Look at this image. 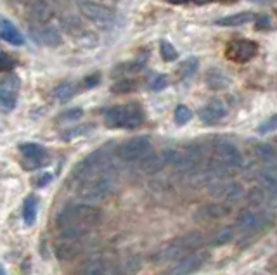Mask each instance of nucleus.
I'll list each match as a JSON object with an SVG mask.
<instances>
[{
    "instance_id": "f257e3e1",
    "label": "nucleus",
    "mask_w": 277,
    "mask_h": 275,
    "mask_svg": "<svg viewBox=\"0 0 277 275\" xmlns=\"http://www.w3.org/2000/svg\"><path fill=\"white\" fill-rule=\"evenodd\" d=\"M205 244V237L201 232H191L185 236L178 237V239L172 241L167 247L156 251V254L151 256V260L156 263H167V261H178L182 258L189 256V254L199 251Z\"/></svg>"
},
{
    "instance_id": "f03ea898",
    "label": "nucleus",
    "mask_w": 277,
    "mask_h": 275,
    "mask_svg": "<svg viewBox=\"0 0 277 275\" xmlns=\"http://www.w3.org/2000/svg\"><path fill=\"white\" fill-rule=\"evenodd\" d=\"M101 218V209H97L92 205H78V206H71V208H64L63 211L57 215L56 223L59 227H71V225H78V227H90V225H99Z\"/></svg>"
},
{
    "instance_id": "7ed1b4c3",
    "label": "nucleus",
    "mask_w": 277,
    "mask_h": 275,
    "mask_svg": "<svg viewBox=\"0 0 277 275\" xmlns=\"http://www.w3.org/2000/svg\"><path fill=\"white\" fill-rule=\"evenodd\" d=\"M104 121L109 128H137L144 123V113L137 104H121L104 113Z\"/></svg>"
},
{
    "instance_id": "20e7f679",
    "label": "nucleus",
    "mask_w": 277,
    "mask_h": 275,
    "mask_svg": "<svg viewBox=\"0 0 277 275\" xmlns=\"http://www.w3.org/2000/svg\"><path fill=\"white\" fill-rule=\"evenodd\" d=\"M116 185V178L111 172H106L103 175H97L94 178L83 182L82 189H80V196L87 205L92 203H103L111 196Z\"/></svg>"
},
{
    "instance_id": "39448f33",
    "label": "nucleus",
    "mask_w": 277,
    "mask_h": 275,
    "mask_svg": "<svg viewBox=\"0 0 277 275\" xmlns=\"http://www.w3.org/2000/svg\"><path fill=\"white\" fill-rule=\"evenodd\" d=\"M109 168H111L109 156L104 151H96L87 156V158H83L82 161L75 166L73 176L82 180V182H87V180L94 178V176L109 172Z\"/></svg>"
},
{
    "instance_id": "423d86ee",
    "label": "nucleus",
    "mask_w": 277,
    "mask_h": 275,
    "mask_svg": "<svg viewBox=\"0 0 277 275\" xmlns=\"http://www.w3.org/2000/svg\"><path fill=\"white\" fill-rule=\"evenodd\" d=\"M213 151H215V159L225 165L229 170L241 168L242 166V154L238 149L234 142L227 140V138H217L213 142Z\"/></svg>"
},
{
    "instance_id": "0eeeda50",
    "label": "nucleus",
    "mask_w": 277,
    "mask_h": 275,
    "mask_svg": "<svg viewBox=\"0 0 277 275\" xmlns=\"http://www.w3.org/2000/svg\"><path fill=\"white\" fill-rule=\"evenodd\" d=\"M201 161H203V151L199 149V145L191 144V145H185L182 151L175 152V159L172 163V166L180 173H189L192 170L199 168Z\"/></svg>"
},
{
    "instance_id": "6e6552de",
    "label": "nucleus",
    "mask_w": 277,
    "mask_h": 275,
    "mask_svg": "<svg viewBox=\"0 0 277 275\" xmlns=\"http://www.w3.org/2000/svg\"><path fill=\"white\" fill-rule=\"evenodd\" d=\"M80 12L101 28H109L114 23V12L103 4H96V2H89V0L80 2Z\"/></svg>"
},
{
    "instance_id": "1a4fd4ad",
    "label": "nucleus",
    "mask_w": 277,
    "mask_h": 275,
    "mask_svg": "<svg viewBox=\"0 0 277 275\" xmlns=\"http://www.w3.org/2000/svg\"><path fill=\"white\" fill-rule=\"evenodd\" d=\"M151 151V140L147 137H134L130 140H127L125 144L120 145L118 149V156L123 161L134 163L138 158H142L144 154Z\"/></svg>"
},
{
    "instance_id": "9d476101",
    "label": "nucleus",
    "mask_w": 277,
    "mask_h": 275,
    "mask_svg": "<svg viewBox=\"0 0 277 275\" xmlns=\"http://www.w3.org/2000/svg\"><path fill=\"white\" fill-rule=\"evenodd\" d=\"M208 191H210V194L215 199H220L224 203H234L238 199H241L242 194H244L242 185H239L238 182H229V180L211 183L210 187H208Z\"/></svg>"
},
{
    "instance_id": "9b49d317",
    "label": "nucleus",
    "mask_w": 277,
    "mask_h": 275,
    "mask_svg": "<svg viewBox=\"0 0 277 275\" xmlns=\"http://www.w3.org/2000/svg\"><path fill=\"white\" fill-rule=\"evenodd\" d=\"M206 260H208V253L206 251H196V253L178 260V263L175 267H172L165 275H191L196 270H199L205 265Z\"/></svg>"
},
{
    "instance_id": "f8f14e48",
    "label": "nucleus",
    "mask_w": 277,
    "mask_h": 275,
    "mask_svg": "<svg viewBox=\"0 0 277 275\" xmlns=\"http://www.w3.org/2000/svg\"><path fill=\"white\" fill-rule=\"evenodd\" d=\"M258 45L249 40H234L227 47V57L234 63H248L256 56Z\"/></svg>"
},
{
    "instance_id": "ddd939ff",
    "label": "nucleus",
    "mask_w": 277,
    "mask_h": 275,
    "mask_svg": "<svg viewBox=\"0 0 277 275\" xmlns=\"http://www.w3.org/2000/svg\"><path fill=\"white\" fill-rule=\"evenodd\" d=\"M19 151H21L23 159H25L28 170H36L49 161L47 152L43 151V147L38 144H23V145H19Z\"/></svg>"
},
{
    "instance_id": "4468645a",
    "label": "nucleus",
    "mask_w": 277,
    "mask_h": 275,
    "mask_svg": "<svg viewBox=\"0 0 277 275\" xmlns=\"http://www.w3.org/2000/svg\"><path fill=\"white\" fill-rule=\"evenodd\" d=\"M167 166L163 152H147L142 158L137 159V168L138 172L146 173V175H154V173H160L161 170Z\"/></svg>"
},
{
    "instance_id": "2eb2a0df",
    "label": "nucleus",
    "mask_w": 277,
    "mask_h": 275,
    "mask_svg": "<svg viewBox=\"0 0 277 275\" xmlns=\"http://www.w3.org/2000/svg\"><path fill=\"white\" fill-rule=\"evenodd\" d=\"M225 114H227V107H225V104L218 99L210 101L206 106H203L201 109H199V118L208 125H213V123H217V121H220Z\"/></svg>"
},
{
    "instance_id": "dca6fc26",
    "label": "nucleus",
    "mask_w": 277,
    "mask_h": 275,
    "mask_svg": "<svg viewBox=\"0 0 277 275\" xmlns=\"http://www.w3.org/2000/svg\"><path fill=\"white\" fill-rule=\"evenodd\" d=\"M82 253V242L80 239H57L56 242V256L63 261H69Z\"/></svg>"
},
{
    "instance_id": "f3484780",
    "label": "nucleus",
    "mask_w": 277,
    "mask_h": 275,
    "mask_svg": "<svg viewBox=\"0 0 277 275\" xmlns=\"http://www.w3.org/2000/svg\"><path fill=\"white\" fill-rule=\"evenodd\" d=\"M231 213V208L227 205H220V203H215V205H206L203 208H199L194 215V220H203V222H208V220H220L224 216H227Z\"/></svg>"
},
{
    "instance_id": "a211bd4d",
    "label": "nucleus",
    "mask_w": 277,
    "mask_h": 275,
    "mask_svg": "<svg viewBox=\"0 0 277 275\" xmlns=\"http://www.w3.org/2000/svg\"><path fill=\"white\" fill-rule=\"evenodd\" d=\"M76 275H118L116 265H109L104 260H90L82 265Z\"/></svg>"
},
{
    "instance_id": "6ab92c4d",
    "label": "nucleus",
    "mask_w": 277,
    "mask_h": 275,
    "mask_svg": "<svg viewBox=\"0 0 277 275\" xmlns=\"http://www.w3.org/2000/svg\"><path fill=\"white\" fill-rule=\"evenodd\" d=\"M189 175V182H191L192 187H210L211 183H215V176L213 173L210 172V168H196L192 170V172L187 173Z\"/></svg>"
},
{
    "instance_id": "aec40b11",
    "label": "nucleus",
    "mask_w": 277,
    "mask_h": 275,
    "mask_svg": "<svg viewBox=\"0 0 277 275\" xmlns=\"http://www.w3.org/2000/svg\"><path fill=\"white\" fill-rule=\"evenodd\" d=\"M33 38L38 43H43V45H47V47H57L63 42L59 32H57L56 28H52V26H43L42 30L33 32Z\"/></svg>"
},
{
    "instance_id": "412c9836",
    "label": "nucleus",
    "mask_w": 277,
    "mask_h": 275,
    "mask_svg": "<svg viewBox=\"0 0 277 275\" xmlns=\"http://www.w3.org/2000/svg\"><path fill=\"white\" fill-rule=\"evenodd\" d=\"M0 38L12 43V45H23L25 43V38L19 33V30L9 19H0Z\"/></svg>"
},
{
    "instance_id": "4be33fe9",
    "label": "nucleus",
    "mask_w": 277,
    "mask_h": 275,
    "mask_svg": "<svg viewBox=\"0 0 277 275\" xmlns=\"http://www.w3.org/2000/svg\"><path fill=\"white\" fill-rule=\"evenodd\" d=\"M16 88L18 87L7 83H4V87L0 88V111L11 113L16 107Z\"/></svg>"
},
{
    "instance_id": "5701e85b",
    "label": "nucleus",
    "mask_w": 277,
    "mask_h": 275,
    "mask_svg": "<svg viewBox=\"0 0 277 275\" xmlns=\"http://www.w3.org/2000/svg\"><path fill=\"white\" fill-rule=\"evenodd\" d=\"M238 227L242 230V232H253L260 227V218L253 209H244L241 211L238 218Z\"/></svg>"
},
{
    "instance_id": "b1692460",
    "label": "nucleus",
    "mask_w": 277,
    "mask_h": 275,
    "mask_svg": "<svg viewBox=\"0 0 277 275\" xmlns=\"http://www.w3.org/2000/svg\"><path fill=\"white\" fill-rule=\"evenodd\" d=\"M258 180H260V183H262L263 187H265L263 191L270 192V198H274V196H276V187H277L276 170H274L272 166H265V168L260 172Z\"/></svg>"
},
{
    "instance_id": "393cba45",
    "label": "nucleus",
    "mask_w": 277,
    "mask_h": 275,
    "mask_svg": "<svg viewBox=\"0 0 277 275\" xmlns=\"http://www.w3.org/2000/svg\"><path fill=\"white\" fill-rule=\"evenodd\" d=\"M206 85L210 88H213V90H224V88H227L231 85V80L222 71L211 69L210 73L206 74Z\"/></svg>"
},
{
    "instance_id": "a878e982",
    "label": "nucleus",
    "mask_w": 277,
    "mask_h": 275,
    "mask_svg": "<svg viewBox=\"0 0 277 275\" xmlns=\"http://www.w3.org/2000/svg\"><path fill=\"white\" fill-rule=\"evenodd\" d=\"M251 12H238V14L227 16V18H222L217 21L218 26H225V28H234V26H242L248 21H251Z\"/></svg>"
},
{
    "instance_id": "bb28decb",
    "label": "nucleus",
    "mask_w": 277,
    "mask_h": 275,
    "mask_svg": "<svg viewBox=\"0 0 277 275\" xmlns=\"http://www.w3.org/2000/svg\"><path fill=\"white\" fill-rule=\"evenodd\" d=\"M140 270V261L137 256H130L123 260L120 265H116V274L118 275H135Z\"/></svg>"
},
{
    "instance_id": "cd10ccee",
    "label": "nucleus",
    "mask_w": 277,
    "mask_h": 275,
    "mask_svg": "<svg viewBox=\"0 0 277 275\" xmlns=\"http://www.w3.org/2000/svg\"><path fill=\"white\" fill-rule=\"evenodd\" d=\"M76 94V87L73 83H61L54 88V97L59 103H68L69 99H73Z\"/></svg>"
},
{
    "instance_id": "c85d7f7f",
    "label": "nucleus",
    "mask_w": 277,
    "mask_h": 275,
    "mask_svg": "<svg viewBox=\"0 0 277 275\" xmlns=\"http://www.w3.org/2000/svg\"><path fill=\"white\" fill-rule=\"evenodd\" d=\"M36 201L35 196H30V198L25 199V208H23V218H25L26 225H33L36 220Z\"/></svg>"
},
{
    "instance_id": "c756f323",
    "label": "nucleus",
    "mask_w": 277,
    "mask_h": 275,
    "mask_svg": "<svg viewBox=\"0 0 277 275\" xmlns=\"http://www.w3.org/2000/svg\"><path fill=\"white\" fill-rule=\"evenodd\" d=\"M255 156L262 163H265V166H267V165H270V163H274V159H276V149L270 144H258V145H255Z\"/></svg>"
},
{
    "instance_id": "7c9ffc66",
    "label": "nucleus",
    "mask_w": 277,
    "mask_h": 275,
    "mask_svg": "<svg viewBox=\"0 0 277 275\" xmlns=\"http://www.w3.org/2000/svg\"><path fill=\"white\" fill-rule=\"evenodd\" d=\"M232 237H234V230H232L231 227H224V229H220L213 237H211L210 244L211 246H224V244L231 242Z\"/></svg>"
},
{
    "instance_id": "2f4dec72",
    "label": "nucleus",
    "mask_w": 277,
    "mask_h": 275,
    "mask_svg": "<svg viewBox=\"0 0 277 275\" xmlns=\"http://www.w3.org/2000/svg\"><path fill=\"white\" fill-rule=\"evenodd\" d=\"M246 199H248V205L251 206V208H258V206H262L263 203L267 201V192L263 191L262 187H253L251 191L248 192Z\"/></svg>"
},
{
    "instance_id": "473e14b6",
    "label": "nucleus",
    "mask_w": 277,
    "mask_h": 275,
    "mask_svg": "<svg viewBox=\"0 0 277 275\" xmlns=\"http://www.w3.org/2000/svg\"><path fill=\"white\" fill-rule=\"evenodd\" d=\"M32 16L38 23H45L47 19L52 16V12H50V9L47 7L45 2H36V4L33 5V9H32Z\"/></svg>"
},
{
    "instance_id": "72a5a7b5",
    "label": "nucleus",
    "mask_w": 277,
    "mask_h": 275,
    "mask_svg": "<svg viewBox=\"0 0 277 275\" xmlns=\"http://www.w3.org/2000/svg\"><path fill=\"white\" fill-rule=\"evenodd\" d=\"M160 52H161V57H163L167 63H173V61L178 57L175 47L172 45L170 42H167V40H163V42L160 43Z\"/></svg>"
},
{
    "instance_id": "f704fd0d",
    "label": "nucleus",
    "mask_w": 277,
    "mask_h": 275,
    "mask_svg": "<svg viewBox=\"0 0 277 275\" xmlns=\"http://www.w3.org/2000/svg\"><path fill=\"white\" fill-rule=\"evenodd\" d=\"M196 69H198V59H196V57H189V59H185L184 63H182L180 69H178V74H180L182 78H187V76H191V74H194Z\"/></svg>"
},
{
    "instance_id": "c9c22d12",
    "label": "nucleus",
    "mask_w": 277,
    "mask_h": 275,
    "mask_svg": "<svg viewBox=\"0 0 277 275\" xmlns=\"http://www.w3.org/2000/svg\"><path fill=\"white\" fill-rule=\"evenodd\" d=\"M135 90V81L134 80H120L111 87V92L114 94H130V92Z\"/></svg>"
},
{
    "instance_id": "e433bc0d",
    "label": "nucleus",
    "mask_w": 277,
    "mask_h": 275,
    "mask_svg": "<svg viewBox=\"0 0 277 275\" xmlns=\"http://www.w3.org/2000/svg\"><path fill=\"white\" fill-rule=\"evenodd\" d=\"M173 118H175V123H177V125H185V123H189V121H191L192 113H191V109H189L187 106H177Z\"/></svg>"
},
{
    "instance_id": "4c0bfd02",
    "label": "nucleus",
    "mask_w": 277,
    "mask_h": 275,
    "mask_svg": "<svg viewBox=\"0 0 277 275\" xmlns=\"http://www.w3.org/2000/svg\"><path fill=\"white\" fill-rule=\"evenodd\" d=\"M167 85H168V78L165 76V74H156V76H153V78H151V81H149V88H151V90H154V92L163 90Z\"/></svg>"
},
{
    "instance_id": "58836bf2",
    "label": "nucleus",
    "mask_w": 277,
    "mask_h": 275,
    "mask_svg": "<svg viewBox=\"0 0 277 275\" xmlns=\"http://www.w3.org/2000/svg\"><path fill=\"white\" fill-rule=\"evenodd\" d=\"M276 127H277V118H276V114H272V116H270L269 120L263 121V123L258 127V134H262V135L270 134V132L276 130Z\"/></svg>"
},
{
    "instance_id": "ea45409f",
    "label": "nucleus",
    "mask_w": 277,
    "mask_h": 275,
    "mask_svg": "<svg viewBox=\"0 0 277 275\" xmlns=\"http://www.w3.org/2000/svg\"><path fill=\"white\" fill-rule=\"evenodd\" d=\"M12 68H14V61H12L5 52H0V73L11 71Z\"/></svg>"
},
{
    "instance_id": "a19ab883",
    "label": "nucleus",
    "mask_w": 277,
    "mask_h": 275,
    "mask_svg": "<svg viewBox=\"0 0 277 275\" xmlns=\"http://www.w3.org/2000/svg\"><path fill=\"white\" fill-rule=\"evenodd\" d=\"M82 109L80 107H75V109H69V111H66V113H63L59 116V120H63V121H73V120H78V118H82Z\"/></svg>"
},
{
    "instance_id": "79ce46f5",
    "label": "nucleus",
    "mask_w": 277,
    "mask_h": 275,
    "mask_svg": "<svg viewBox=\"0 0 277 275\" xmlns=\"http://www.w3.org/2000/svg\"><path fill=\"white\" fill-rule=\"evenodd\" d=\"M89 130H90V125H87V127L75 128V130H69V132H64V134H63V140H73L76 135H82V134H85V132H89Z\"/></svg>"
},
{
    "instance_id": "37998d69",
    "label": "nucleus",
    "mask_w": 277,
    "mask_h": 275,
    "mask_svg": "<svg viewBox=\"0 0 277 275\" xmlns=\"http://www.w3.org/2000/svg\"><path fill=\"white\" fill-rule=\"evenodd\" d=\"M99 81H101V74L94 73V74H90V76H87L85 80H83V85H85V88H94V87L99 85Z\"/></svg>"
},
{
    "instance_id": "c03bdc74",
    "label": "nucleus",
    "mask_w": 277,
    "mask_h": 275,
    "mask_svg": "<svg viewBox=\"0 0 277 275\" xmlns=\"http://www.w3.org/2000/svg\"><path fill=\"white\" fill-rule=\"evenodd\" d=\"M52 180V175H49V173H45V175H42L40 178H36V187H45V185H49V182Z\"/></svg>"
},
{
    "instance_id": "a18cd8bd",
    "label": "nucleus",
    "mask_w": 277,
    "mask_h": 275,
    "mask_svg": "<svg viewBox=\"0 0 277 275\" xmlns=\"http://www.w3.org/2000/svg\"><path fill=\"white\" fill-rule=\"evenodd\" d=\"M270 26V21L267 16H260V18H256V28L258 30H265Z\"/></svg>"
},
{
    "instance_id": "49530a36",
    "label": "nucleus",
    "mask_w": 277,
    "mask_h": 275,
    "mask_svg": "<svg viewBox=\"0 0 277 275\" xmlns=\"http://www.w3.org/2000/svg\"><path fill=\"white\" fill-rule=\"evenodd\" d=\"M189 2H192V4H210V2H225V0H189Z\"/></svg>"
},
{
    "instance_id": "de8ad7c7",
    "label": "nucleus",
    "mask_w": 277,
    "mask_h": 275,
    "mask_svg": "<svg viewBox=\"0 0 277 275\" xmlns=\"http://www.w3.org/2000/svg\"><path fill=\"white\" fill-rule=\"evenodd\" d=\"M167 2H170V4H177V5H180V4H189V0H167Z\"/></svg>"
},
{
    "instance_id": "09e8293b",
    "label": "nucleus",
    "mask_w": 277,
    "mask_h": 275,
    "mask_svg": "<svg viewBox=\"0 0 277 275\" xmlns=\"http://www.w3.org/2000/svg\"><path fill=\"white\" fill-rule=\"evenodd\" d=\"M253 2H258V4H270V0H253Z\"/></svg>"
}]
</instances>
